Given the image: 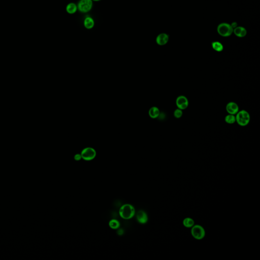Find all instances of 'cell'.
<instances>
[{"mask_svg": "<svg viewBox=\"0 0 260 260\" xmlns=\"http://www.w3.org/2000/svg\"><path fill=\"white\" fill-rule=\"evenodd\" d=\"M120 216L125 220H129L132 218L135 214L134 207L132 205L126 204L123 205L120 209Z\"/></svg>", "mask_w": 260, "mask_h": 260, "instance_id": "1", "label": "cell"}, {"mask_svg": "<svg viewBox=\"0 0 260 260\" xmlns=\"http://www.w3.org/2000/svg\"><path fill=\"white\" fill-rule=\"evenodd\" d=\"M137 221L140 224H145L148 222V218L146 213L143 210L138 211L136 215Z\"/></svg>", "mask_w": 260, "mask_h": 260, "instance_id": "10", "label": "cell"}, {"mask_svg": "<svg viewBox=\"0 0 260 260\" xmlns=\"http://www.w3.org/2000/svg\"><path fill=\"white\" fill-rule=\"evenodd\" d=\"M84 25L86 29L90 30L93 29L94 27L95 21L91 17H86L84 20Z\"/></svg>", "mask_w": 260, "mask_h": 260, "instance_id": "13", "label": "cell"}, {"mask_svg": "<svg viewBox=\"0 0 260 260\" xmlns=\"http://www.w3.org/2000/svg\"><path fill=\"white\" fill-rule=\"evenodd\" d=\"M81 154H76L74 156V159L75 160H76V161H79L80 159H81Z\"/></svg>", "mask_w": 260, "mask_h": 260, "instance_id": "20", "label": "cell"}, {"mask_svg": "<svg viewBox=\"0 0 260 260\" xmlns=\"http://www.w3.org/2000/svg\"><path fill=\"white\" fill-rule=\"evenodd\" d=\"M93 5V3L91 0H80L77 5V9L80 12L86 13L91 10Z\"/></svg>", "mask_w": 260, "mask_h": 260, "instance_id": "5", "label": "cell"}, {"mask_svg": "<svg viewBox=\"0 0 260 260\" xmlns=\"http://www.w3.org/2000/svg\"><path fill=\"white\" fill-rule=\"evenodd\" d=\"M183 225L187 228H191L195 225V222L193 218L186 217L183 220Z\"/></svg>", "mask_w": 260, "mask_h": 260, "instance_id": "15", "label": "cell"}, {"mask_svg": "<svg viewBox=\"0 0 260 260\" xmlns=\"http://www.w3.org/2000/svg\"><path fill=\"white\" fill-rule=\"evenodd\" d=\"M192 236L197 240H202L205 237V230L202 226L199 225H195L191 228Z\"/></svg>", "mask_w": 260, "mask_h": 260, "instance_id": "4", "label": "cell"}, {"mask_svg": "<svg viewBox=\"0 0 260 260\" xmlns=\"http://www.w3.org/2000/svg\"><path fill=\"white\" fill-rule=\"evenodd\" d=\"M188 100L184 96H179L176 100V104L177 108L181 110L186 109L188 106Z\"/></svg>", "mask_w": 260, "mask_h": 260, "instance_id": "7", "label": "cell"}, {"mask_svg": "<svg viewBox=\"0 0 260 260\" xmlns=\"http://www.w3.org/2000/svg\"><path fill=\"white\" fill-rule=\"evenodd\" d=\"M226 111L229 114L236 115L239 111L237 104L234 102L228 103L226 107Z\"/></svg>", "mask_w": 260, "mask_h": 260, "instance_id": "8", "label": "cell"}, {"mask_svg": "<svg viewBox=\"0 0 260 260\" xmlns=\"http://www.w3.org/2000/svg\"><path fill=\"white\" fill-rule=\"evenodd\" d=\"M148 114L152 118H157L160 115V111L157 107H152L149 110Z\"/></svg>", "mask_w": 260, "mask_h": 260, "instance_id": "12", "label": "cell"}, {"mask_svg": "<svg viewBox=\"0 0 260 260\" xmlns=\"http://www.w3.org/2000/svg\"><path fill=\"white\" fill-rule=\"evenodd\" d=\"M236 122L240 126L245 127L248 125L250 122L251 117L249 112L245 110L239 111L236 114Z\"/></svg>", "mask_w": 260, "mask_h": 260, "instance_id": "2", "label": "cell"}, {"mask_svg": "<svg viewBox=\"0 0 260 260\" xmlns=\"http://www.w3.org/2000/svg\"><path fill=\"white\" fill-rule=\"evenodd\" d=\"M169 41V36L166 33H161L156 38V42L159 45H165Z\"/></svg>", "mask_w": 260, "mask_h": 260, "instance_id": "9", "label": "cell"}, {"mask_svg": "<svg viewBox=\"0 0 260 260\" xmlns=\"http://www.w3.org/2000/svg\"><path fill=\"white\" fill-rule=\"evenodd\" d=\"M109 227L113 229H118L120 228V222L118 220L115 219H113L110 220L109 222Z\"/></svg>", "mask_w": 260, "mask_h": 260, "instance_id": "17", "label": "cell"}, {"mask_svg": "<svg viewBox=\"0 0 260 260\" xmlns=\"http://www.w3.org/2000/svg\"><path fill=\"white\" fill-rule=\"evenodd\" d=\"M123 232L124 231H123V230L122 229H120L117 232V233H118V235L121 236L122 235H123Z\"/></svg>", "mask_w": 260, "mask_h": 260, "instance_id": "21", "label": "cell"}, {"mask_svg": "<svg viewBox=\"0 0 260 260\" xmlns=\"http://www.w3.org/2000/svg\"><path fill=\"white\" fill-rule=\"evenodd\" d=\"M212 47L215 51L221 52L224 50V46L222 44L218 41H215L212 43Z\"/></svg>", "mask_w": 260, "mask_h": 260, "instance_id": "16", "label": "cell"}, {"mask_svg": "<svg viewBox=\"0 0 260 260\" xmlns=\"http://www.w3.org/2000/svg\"><path fill=\"white\" fill-rule=\"evenodd\" d=\"M225 120V122L228 124H233L236 122L235 115L229 114L226 116Z\"/></svg>", "mask_w": 260, "mask_h": 260, "instance_id": "18", "label": "cell"}, {"mask_svg": "<svg viewBox=\"0 0 260 260\" xmlns=\"http://www.w3.org/2000/svg\"><path fill=\"white\" fill-rule=\"evenodd\" d=\"M91 1H95V2H98V1H100L101 0H91Z\"/></svg>", "mask_w": 260, "mask_h": 260, "instance_id": "23", "label": "cell"}, {"mask_svg": "<svg viewBox=\"0 0 260 260\" xmlns=\"http://www.w3.org/2000/svg\"><path fill=\"white\" fill-rule=\"evenodd\" d=\"M97 154L96 151L93 148L91 147H86L84 148L81 152L82 159L89 161L92 159H94Z\"/></svg>", "mask_w": 260, "mask_h": 260, "instance_id": "6", "label": "cell"}, {"mask_svg": "<svg viewBox=\"0 0 260 260\" xmlns=\"http://www.w3.org/2000/svg\"><path fill=\"white\" fill-rule=\"evenodd\" d=\"M233 28L231 25L227 23H222L218 25L217 32L222 37H229L233 33Z\"/></svg>", "mask_w": 260, "mask_h": 260, "instance_id": "3", "label": "cell"}, {"mask_svg": "<svg viewBox=\"0 0 260 260\" xmlns=\"http://www.w3.org/2000/svg\"><path fill=\"white\" fill-rule=\"evenodd\" d=\"M233 32L236 36L238 37H244L247 35V31L246 29L242 27H237L234 29Z\"/></svg>", "mask_w": 260, "mask_h": 260, "instance_id": "11", "label": "cell"}, {"mask_svg": "<svg viewBox=\"0 0 260 260\" xmlns=\"http://www.w3.org/2000/svg\"><path fill=\"white\" fill-rule=\"evenodd\" d=\"M66 10L67 12L68 13L70 14H73L75 13L77 10H78L77 9V6L74 3H69L67 5Z\"/></svg>", "mask_w": 260, "mask_h": 260, "instance_id": "14", "label": "cell"}, {"mask_svg": "<svg viewBox=\"0 0 260 260\" xmlns=\"http://www.w3.org/2000/svg\"><path fill=\"white\" fill-rule=\"evenodd\" d=\"M231 26L232 28H233V29H235V28L237 27V23H236V22H234V23H232Z\"/></svg>", "mask_w": 260, "mask_h": 260, "instance_id": "22", "label": "cell"}, {"mask_svg": "<svg viewBox=\"0 0 260 260\" xmlns=\"http://www.w3.org/2000/svg\"><path fill=\"white\" fill-rule=\"evenodd\" d=\"M182 115H183V112H182V110L181 109L177 108L176 110H175L174 112V116L175 118H179L182 117Z\"/></svg>", "mask_w": 260, "mask_h": 260, "instance_id": "19", "label": "cell"}]
</instances>
